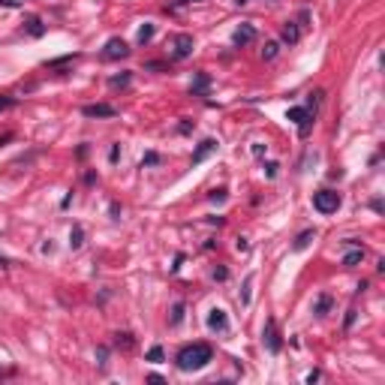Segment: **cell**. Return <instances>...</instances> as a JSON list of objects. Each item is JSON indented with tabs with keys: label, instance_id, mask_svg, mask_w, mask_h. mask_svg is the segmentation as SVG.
Wrapping results in <instances>:
<instances>
[{
	"label": "cell",
	"instance_id": "cell-39",
	"mask_svg": "<svg viewBox=\"0 0 385 385\" xmlns=\"http://www.w3.org/2000/svg\"><path fill=\"white\" fill-rule=\"evenodd\" d=\"M253 153H256V157H262V153H265V144H259V142H256V144H253Z\"/></svg>",
	"mask_w": 385,
	"mask_h": 385
},
{
	"label": "cell",
	"instance_id": "cell-1",
	"mask_svg": "<svg viewBox=\"0 0 385 385\" xmlns=\"http://www.w3.org/2000/svg\"><path fill=\"white\" fill-rule=\"evenodd\" d=\"M214 358V349L208 343H190V346H184V349L178 352V367L181 370H202L208 361Z\"/></svg>",
	"mask_w": 385,
	"mask_h": 385
},
{
	"label": "cell",
	"instance_id": "cell-28",
	"mask_svg": "<svg viewBox=\"0 0 385 385\" xmlns=\"http://www.w3.org/2000/svg\"><path fill=\"white\" fill-rule=\"evenodd\" d=\"M105 358H108V349H105V346H96V364H99V367H105V364H108Z\"/></svg>",
	"mask_w": 385,
	"mask_h": 385
},
{
	"label": "cell",
	"instance_id": "cell-23",
	"mask_svg": "<svg viewBox=\"0 0 385 385\" xmlns=\"http://www.w3.org/2000/svg\"><path fill=\"white\" fill-rule=\"evenodd\" d=\"M130 79H133L130 72H121V75H114V79H111L108 85H111V88H127V85H130Z\"/></svg>",
	"mask_w": 385,
	"mask_h": 385
},
{
	"label": "cell",
	"instance_id": "cell-5",
	"mask_svg": "<svg viewBox=\"0 0 385 385\" xmlns=\"http://www.w3.org/2000/svg\"><path fill=\"white\" fill-rule=\"evenodd\" d=\"M289 121L298 124V133L301 136H310V127H313V114L307 108H289Z\"/></svg>",
	"mask_w": 385,
	"mask_h": 385
},
{
	"label": "cell",
	"instance_id": "cell-37",
	"mask_svg": "<svg viewBox=\"0 0 385 385\" xmlns=\"http://www.w3.org/2000/svg\"><path fill=\"white\" fill-rule=\"evenodd\" d=\"M144 69H157V72H160V69H166V63H157V60H150V63H144Z\"/></svg>",
	"mask_w": 385,
	"mask_h": 385
},
{
	"label": "cell",
	"instance_id": "cell-2",
	"mask_svg": "<svg viewBox=\"0 0 385 385\" xmlns=\"http://www.w3.org/2000/svg\"><path fill=\"white\" fill-rule=\"evenodd\" d=\"M169 48H172V60H187L192 54V48H196V43H192L190 33H175L169 40Z\"/></svg>",
	"mask_w": 385,
	"mask_h": 385
},
{
	"label": "cell",
	"instance_id": "cell-30",
	"mask_svg": "<svg viewBox=\"0 0 385 385\" xmlns=\"http://www.w3.org/2000/svg\"><path fill=\"white\" fill-rule=\"evenodd\" d=\"M108 160H111V163H118V160H121V144H111V150H108Z\"/></svg>",
	"mask_w": 385,
	"mask_h": 385
},
{
	"label": "cell",
	"instance_id": "cell-22",
	"mask_svg": "<svg viewBox=\"0 0 385 385\" xmlns=\"http://www.w3.org/2000/svg\"><path fill=\"white\" fill-rule=\"evenodd\" d=\"M277 51H280V46H277V43H265L262 57H265V60H274V57H277Z\"/></svg>",
	"mask_w": 385,
	"mask_h": 385
},
{
	"label": "cell",
	"instance_id": "cell-17",
	"mask_svg": "<svg viewBox=\"0 0 385 385\" xmlns=\"http://www.w3.org/2000/svg\"><path fill=\"white\" fill-rule=\"evenodd\" d=\"M208 88H211V79H208V72H199L190 91H192V94H208Z\"/></svg>",
	"mask_w": 385,
	"mask_h": 385
},
{
	"label": "cell",
	"instance_id": "cell-41",
	"mask_svg": "<svg viewBox=\"0 0 385 385\" xmlns=\"http://www.w3.org/2000/svg\"><path fill=\"white\" fill-rule=\"evenodd\" d=\"M6 265H9V259H6V256H0V268H6Z\"/></svg>",
	"mask_w": 385,
	"mask_h": 385
},
{
	"label": "cell",
	"instance_id": "cell-33",
	"mask_svg": "<svg viewBox=\"0 0 385 385\" xmlns=\"http://www.w3.org/2000/svg\"><path fill=\"white\" fill-rule=\"evenodd\" d=\"M277 169H280L277 163H268V166H265V175H268V178H277Z\"/></svg>",
	"mask_w": 385,
	"mask_h": 385
},
{
	"label": "cell",
	"instance_id": "cell-27",
	"mask_svg": "<svg viewBox=\"0 0 385 385\" xmlns=\"http://www.w3.org/2000/svg\"><path fill=\"white\" fill-rule=\"evenodd\" d=\"M355 319H358V310H346V319H343V328L349 331L352 325H355Z\"/></svg>",
	"mask_w": 385,
	"mask_h": 385
},
{
	"label": "cell",
	"instance_id": "cell-11",
	"mask_svg": "<svg viewBox=\"0 0 385 385\" xmlns=\"http://www.w3.org/2000/svg\"><path fill=\"white\" fill-rule=\"evenodd\" d=\"M24 30L33 36V40H40V36L46 33V24H43V18H40V15H27V21H24Z\"/></svg>",
	"mask_w": 385,
	"mask_h": 385
},
{
	"label": "cell",
	"instance_id": "cell-18",
	"mask_svg": "<svg viewBox=\"0 0 385 385\" xmlns=\"http://www.w3.org/2000/svg\"><path fill=\"white\" fill-rule=\"evenodd\" d=\"M153 33H157V27H153L150 21H144V24L139 27V46H147V43L153 40Z\"/></svg>",
	"mask_w": 385,
	"mask_h": 385
},
{
	"label": "cell",
	"instance_id": "cell-14",
	"mask_svg": "<svg viewBox=\"0 0 385 385\" xmlns=\"http://www.w3.org/2000/svg\"><path fill=\"white\" fill-rule=\"evenodd\" d=\"M114 346H118V349H124V352H130L133 346H136V337H133L130 331H118V334H114Z\"/></svg>",
	"mask_w": 385,
	"mask_h": 385
},
{
	"label": "cell",
	"instance_id": "cell-21",
	"mask_svg": "<svg viewBox=\"0 0 385 385\" xmlns=\"http://www.w3.org/2000/svg\"><path fill=\"white\" fill-rule=\"evenodd\" d=\"M147 361H153V364L166 361V352H163V346H150V349H147Z\"/></svg>",
	"mask_w": 385,
	"mask_h": 385
},
{
	"label": "cell",
	"instance_id": "cell-8",
	"mask_svg": "<svg viewBox=\"0 0 385 385\" xmlns=\"http://www.w3.org/2000/svg\"><path fill=\"white\" fill-rule=\"evenodd\" d=\"M214 150H217V139H202V142H199V147H196V153H192V166L205 163Z\"/></svg>",
	"mask_w": 385,
	"mask_h": 385
},
{
	"label": "cell",
	"instance_id": "cell-35",
	"mask_svg": "<svg viewBox=\"0 0 385 385\" xmlns=\"http://www.w3.org/2000/svg\"><path fill=\"white\" fill-rule=\"evenodd\" d=\"M0 6H9V9H18L21 0H0Z\"/></svg>",
	"mask_w": 385,
	"mask_h": 385
},
{
	"label": "cell",
	"instance_id": "cell-40",
	"mask_svg": "<svg viewBox=\"0 0 385 385\" xmlns=\"http://www.w3.org/2000/svg\"><path fill=\"white\" fill-rule=\"evenodd\" d=\"M85 184H96V172H88V175H85Z\"/></svg>",
	"mask_w": 385,
	"mask_h": 385
},
{
	"label": "cell",
	"instance_id": "cell-7",
	"mask_svg": "<svg viewBox=\"0 0 385 385\" xmlns=\"http://www.w3.org/2000/svg\"><path fill=\"white\" fill-rule=\"evenodd\" d=\"M82 114H85V118H114V114H118V108L108 105V102H94V105H85Z\"/></svg>",
	"mask_w": 385,
	"mask_h": 385
},
{
	"label": "cell",
	"instance_id": "cell-36",
	"mask_svg": "<svg viewBox=\"0 0 385 385\" xmlns=\"http://www.w3.org/2000/svg\"><path fill=\"white\" fill-rule=\"evenodd\" d=\"M108 211H111V217H114V220H121V205H118V202H111V208H108Z\"/></svg>",
	"mask_w": 385,
	"mask_h": 385
},
{
	"label": "cell",
	"instance_id": "cell-9",
	"mask_svg": "<svg viewBox=\"0 0 385 385\" xmlns=\"http://www.w3.org/2000/svg\"><path fill=\"white\" fill-rule=\"evenodd\" d=\"M256 40V27L253 24H241L238 30H235V36H232V43L238 46V48H244V46H250Z\"/></svg>",
	"mask_w": 385,
	"mask_h": 385
},
{
	"label": "cell",
	"instance_id": "cell-3",
	"mask_svg": "<svg viewBox=\"0 0 385 385\" xmlns=\"http://www.w3.org/2000/svg\"><path fill=\"white\" fill-rule=\"evenodd\" d=\"M313 208L319 214H334L340 208V192L337 190H319V192H313Z\"/></svg>",
	"mask_w": 385,
	"mask_h": 385
},
{
	"label": "cell",
	"instance_id": "cell-25",
	"mask_svg": "<svg viewBox=\"0 0 385 385\" xmlns=\"http://www.w3.org/2000/svg\"><path fill=\"white\" fill-rule=\"evenodd\" d=\"M250 289H253V274H247L244 289H241V304H250Z\"/></svg>",
	"mask_w": 385,
	"mask_h": 385
},
{
	"label": "cell",
	"instance_id": "cell-15",
	"mask_svg": "<svg viewBox=\"0 0 385 385\" xmlns=\"http://www.w3.org/2000/svg\"><path fill=\"white\" fill-rule=\"evenodd\" d=\"M331 307H334V298H331L328 292H322V295H319V301H316V310H313V313H316V316H328V310H331Z\"/></svg>",
	"mask_w": 385,
	"mask_h": 385
},
{
	"label": "cell",
	"instance_id": "cell-31",
	"mask_svg": "<svg viewBox=\"0 0 385 385\" xmlns=\"http://www.w3.org/2000/svg\"><path fill=\"white\" fill-rule=\"evenodd\" d=\"M208 199H211V202H226V190H214Z\"/></svg>",
	"mask_w": 385,
	"mask_h": 385
},
{
	"label": "cell",
	"instance_id": "cell-38",
	"mask_svg": "<svg viewBox=\"0 0 385 385\" xmlns=\"http://www.w3.org/2000/svg\"><path fill=\"white\" fill-rule=\"evenodd\" d=\"M147 382H153V385H163V376H157V373H150V376H147Z\"/></svg>",
	"mask_w": 385,
	"mask_h": 385
},
{
	"label": "cell",
	"instance_id": "cell-4",
	"mask_svg": "<svg viewBox=\"0 0 385 385\" xmlns=\"http://www.w3.org/2000/svg\"><path fill=\"white\" fill-rule=\"evenodd\" d=\"M127 54H130V46L121 40V36L108 40L105 48H102V60H121V57H127Z\"/></svg>",
	"mask_w": 385,
	"mask_h": 385
},
{
	"label": "cell",
	"instance_id": "cell-20",
	"mask_svg": "<svg viewBox=\"0 0 385 385\" xmlns=\"http://www.w3.org/2000/svg\"><path fill=\"white\" fill-rule=\"evenodd\" d=\"M184 313H187V304H184V301H178V304L172 307V316H169V325H181V322H184Z\"/></svg>",
	"mask_w": 385,
	"mask_h": 385
},
{
	"label": "cell",
	"instance_id": "cell-12",
	"mask_svg": "<svg viewBox=\"0 0 385 385\" xmlns=\"http://www.w3.org/2000/svg\"><path fill=\"white\" fill-rule=\"evenodd\" d=\"M280 36H283V43L295 46V43L301 40V27H298L295 21H286V24H283V33H280Z\"/></svg>",
	"mask_w": 385,
	"mask_h": 385
},
{
	"label": "cell",
	"instance_id": "cell-24",
	"mask_svg": "<svg viewBox=\"0 0 385 385\" xmlns=\"http://www.w3.org/2000/svg\"><path fill=\"white\" fill-rule=\"evenodd\" d=\"M160 163H163L160 153H153V150H147L144 157H142V169H144V166H160Z\"/></svg>",
	"mask_w": 385,
	"mask_h": 385
},
{
	"label": "cell",
	"instance_id": "cell-19",
	"mask_svg": "<svg viewBox=\"0 0 385 385\" xmlns=\"http://www.w3.org/2000/svg\"><path fill=\"white\" fill-rule=\"evenodd\" d=\"M82 244H85V229H82V226H72V232H69V247L79 250Z\"/></svg>",
	"mask_w": 385,
	"mask_h": 385
},
{
	"label": "cell",
	"instance_id": "cell-26",
	"mask_svg": "<svg viewBox=\"0 0 385 385\" xmlns=\"http://www.w3.org/2000/svg\"><path fill=\"white\" fill-rule=\"evenodd\" d=\"M214 280H220V283L229 280V268H226V265H217V268H214Z\"/></svg>",
	"mask_w": 385,
	"mask_h": 385
},
{
	"label": "cell",
	"instance_id": "cell-34",
	"mask_svg": "<svg viewBox=\"0 0 385 385\" xmlns=\"http://www.w3.org/2000/svg\"><path fill=\"white\" fill-rule=\"evenodd\" d=\"M235 247H238V253H247V250H250V244H247V238H238V241H235Z\"/></svg>",
	"mask_w": 385,
	"mask_h": 385
},
{
	"label": "cell",
	"instance_id": "cell-32",
	"mask_svg": "<svg viewBox=\"0 0 385 385\" xmlns=\"http://www.w3.org/2000/svg\"><path fill=\"white\" fill-rule=\"evenodd\" d=\"M178 133H184V136H187V133H192V121H187V118H184V121H181V127H178Z\"/></svg>",
	"mask_w": 385,
	"mask_h": 385
},
{
	"label": "cell",
	"instance_id": "cell-13",
	"mask_svg": "<svg viewBox=\"0 0 385 385\" xmlns=\"http://www.w3.org/2000/svg\"><path fill=\"white\" fill-rule=\"evenodd\" d=\"M316 238V229H307V232H301L298 238H295V244H292V250L295 253H301V250H307V247H310V241Z\"/></svg>",
	"mask_w": 385,
	"mask_h": 385
},
{
	"label": "cell",
	"instance_id": "cell-29",
	"mask_svg": "<svg viewBox=\"0 0 385 385\" xmlns=\"http://www.w3.org/2000/svg\"><path fill=\"white\" fill-rule=\"evenodd\" d=\"M15 102H18L15 96H0V111H6V108H12Z\"/></svg>",
	"mask_w": 385,
	"mask_h": 385
},
{
	"label": "cell",
	"instance_id": "cell-10",
	"mask_svg": "<svg viewBox=\"0 0 385 385\" xmlns=\"http://www.w3.org/2000/svg\"><path fill=\"white\" fill-rule=\"evenodd\" d=\"M208 328H211V331H226V328H229V316H226V310L214 307V310L208 313Z\"/></svg>",
	"mask_w": 385,
	"mask_h": 385
},
{
	"label": "cell",
	"instance_id": "cell-16",
	"mask_svg": "<svg viewBox=\"0 0 385 385\" xmlns=\"http://www.w3.org/2000/svg\"><path fill=\"white\" fill-rule=\"evenodd\" d=\"M361 259H364V250L355 247V250H349L343 256V268H355V265H361Z\"/></svg>",
	"mask_w": 385,
	"mask_h": 385
},
{
	"label": "cell",
	"instance_id": "cell-6",
	"mask_svg": "<svg viewBox=\"0 0 385 385\" xmlns=\"http://www.w3.org/2000/svg\"><path fill=\"white\" fill-rule=\"evenodd\" d=\"M262 337H265V346H268V352H271V355H277L280 352V334H277V322L274 319H268L265 322V331H262Z\"/></svg>",
	"mask_w": 385,
	"mask_h": 385
}]
</instances>
